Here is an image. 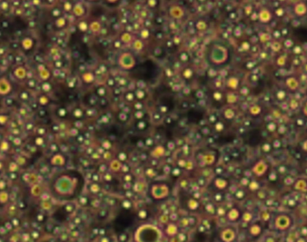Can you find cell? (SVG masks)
Returning <instances> with one entry per match:
<instances>
[{"label": "cell", "instance_id": "6da1fadb", "mask_svg": "<svg viewBox=\"0 0 307 242\" xmlns=\"http://www.w3.org/2000/svg\"><path fill=\"white\" fill-rule=\"evenodd\" d=\"M205 58L208 64L214 68H222L231 61V52L229 47L221 41H214L206 47Z\"/></svg>", "mask_w": 307, "mask_h": 242}, {"label": "cell", "instance_id": "7a4b0ae2", "mask_svg": "<svg viewBox=\"0 0 307 242\" xmlns=\"http://www.w3.org/2000/svg\"><path fill=\"white\" fill-rule=\"evenodd\" d=\"M160 73V67L152 60H147L136 65L131 71L133 77L147 82L157 79Z\"/></svg>", "mask_w": 307, "mask_h": 242}, {"label": "cell", "instance_id": "3957f363", "mask_svg": "<svg viewBox=\"0 0 307 242\" xmlns=\"http://www.w3.org/2000/svg\"><path fill=\"white\" fill-rule=\"evenodd\" d=\"M291 224L290 218L285 215H280L278 216L275 220V225L278 229H284L287 228Z\"/></svg>", "mask_w": 307, "mask_h": 242}, {"label": "cell", "instance_id": "277c9868", "mask_svg": "<svg viewBox=\"0 0 307 242\" xmlns=\"http://www.w3.org/2000/svg\"><path fill=\"white\" fill-rule=\"evenodd\" d=\"M268 168V165L264 161H260L255 165L253 169V171L256 176H261L266 173Z\"/></svg>", "mask_w": 307, "mask_h": 242}, {"label": "cell", "instance_id": "5b68a950", "mask_svg": "<svg viewBox=\"0 0 307 242\" xmlns=\"http://www.w3.org/2000/svg\"><path fill=\"white\" fill-rule=\"evenodd\" d=\"M294 35L297 38L302 42L307 41V28H298L294 31Z\"/></svg>", "mask_w": 307, "mask_h": 242}, {"label": "cell", "instance_id": "8992f818", "mask_svg": "<svg viewBox=\"0 0 307 242\" xmlns=\"http://www.w3.org/2000/svg\"><path fill=\"white\" fill-rule=\"evenodd\" d=\"M307 12V7L303 3H299L294 7V13L299 16H303L306 14Z\"/></svg>", "mask_w": 307, "mask_h": 242}, {"label": "cell", "instance_id": "52a82bcc", "mask_svg": "<svg viewBox=\"0 0 307 242\" xmlns=\"http://www.w3.org/2000/svg\"><path fill=\"white\" fill-rule=\"evenodd\" d=\"M260 20L263 22H268L271 19L272 16L270 12L267 10H264L260 13Z\"/></svg>", "mask_w": 307, "mask_h": 242}, {"label": "cell", "instance_id": "ba28073f", "mask_svg": "<svg viewBox=\"0 0 307 242\" xmlns=\"http://www.w3.org/2000/svg\"><path fill=\"white\" fill-rule=\"evenodd\" d=\"M294 187L297 190L301 191H306V189L307 188V185H306V183L305 181L300 180L296 182Z\"/></svg>", "mask_w": 307, "mask_h": 242}, {"label": "cell", "instance_id": "9c48e42d", "mask_svg": "<svg viewBox=\"0 0 307 242\" xmlns=\"http://www.w3.org/2000/svg\"><path fill=\"white\" fill-rule=\"evenodd\" d=\"M243 219L244 220L245 222H248L249 221H250L252 219V216L251 215L250 213H245L244 215V217H243Z\"/></svg>", "mask_w": 307, "mask_h": 242}, {"label": "cell", "instance_id": "30bf717a", "mask_svg": "<svg viewBox=\"0 0 307 242\" xmlns=\"http://www.w3.org/2000/svg\"><path fill=\"white\" fill-rule=\"evenodd\" d=\"M250 186L251 190H255L258 188V184L257 183L255 182H252L250 184Z\"/></svg>", "mask_w": 307, "mask_h": 242}, {"label": "cell", "instance_id": "8fae6325", "mask_svg": "<svg viewBox=\"0 0 307 242\" xmlns=\"http://www.w3.org/2000/svg\"><path fill=\"white\" fill-rule=\"evenodd\" d=\"M263 149H264V151L266 152H269L270 149H271V146H269V145L268 144H264V146H263Z\"/></svg>", "mask_w": 307, "mask_h": 242}, {"label": "cell", "instance_id": "7c38bea8", "mask_svg": "<svg viewBox=\"0 0 307 242\" xmlns=\"http://www.w3.org/2000/svg\"><path fill=\"white\" fill-rule=\"evenodd\" d=\"M262 218L264 221H268L269 219V214L267 212H264L263 214Z\"/></svg>", "mask_w": 307, "mask_h": 242}, {"label": "cell", "instance_id": "4fadbf2b", "mask_svg": "<svg viewBox=\"0 0 307 242\" xmlns=\"http://www.w3.org/2000/svg\"><path fill=\"white\" fill-rule=\"evenodd\" d=\"M303 112L305 114V115H306L307 116V102L305 103V106L303 107Z\"/></svg>", "mask_w": 307, "mask_h": 242}, {"label": "cell", "instance_id": "5bb4252c", "mask_svg": "<svg viewBox=\"0 0 307 242\" xmlns=\"http://www.w3.org/2000/svg\"><path fill=\"white\" fill-rule=\"evenodd\" d=\"M303 149L307 151V141L305 142V143L303 144Z\"/></svg>", "mask_w": 307, "mask_h": 242}]
</instances>
